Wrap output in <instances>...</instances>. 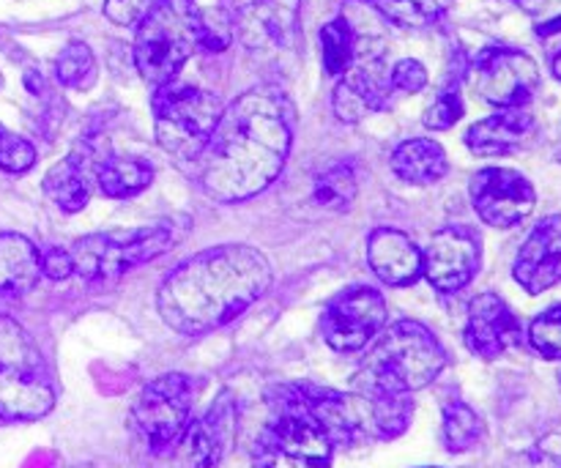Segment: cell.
Returning a JSON list of instances; mask_svg holds the SVG:
<instances>
[{"instance_id": "cell-8", "label": "cell", "mask_w": 561, "mask_h": 468, "mask_svg": "<svg viewBox=\"0 0 561 468\" xmlns=\"http://www.w3.org/2000/svg\"><path fill=\"white\" fill-rule=\"evenodd\" d=\"M173 225L91 233L75 241L71 261H75V272L88 283H113L142 263L157 261L173 247Z\"/></svg>"}, {"instance_id": "cell-35", "label": "cell", "mask_w": 561, "mask_h": 468, "mask_svg": "<svg viewBox=\"0 0 561 468\" xmlns=\"http://www.w3.org/2000/svg\"><path fill=\"white\" fill-rule=\"evenodd\" d=\"M389 82L394 91L403 93H420L427 85V69L414 58H403L392 66L389 71Z\"/></svg>"}, {"instance_id": "cell-34", "label": "cell", "mask_w": 561, "mask_h": 468, "mask_svg": "<svg viewBox=\"0 0 561 468\" xmlns=\"http://www.w3.org/2000/svg\"><path fill=\"white\" fill-rule=\"evenodd\" d=\"M33 162H36V148H33L25 137H16L9 132L3 148H0V170L16 175L31 170Z\"/></svg>"}, {"instance_id": "cell-45", "label": "cell", "mask_w": 561, "mask_h": 468, "mask_svg": "<svg viewBox=\"0 0 561 468\" xmlns=\"http://www.w3.org/2000/svg\"><path fill=\"white\" fill-rule=\"evenodd\" d=\"M367 3H373V0H367Z\"/></svg>"}, {"instance_id": "cell-27", "label": "cell", "mask_w": 561, "mask_h": 468, "mask_svg": "<svg viewBox=\"0 0 561 468\" xmlns=\"http://www.w3.org/2000/svg\"><path fill=\"white\" fill-rule=\"evenodd\" d=\"M312 201L327 212H348L356 201V175L348 164H332L312 186Z\"/></svg>"}, {"instance_id": "cell-38", "label": "cell", "mask_w": 561, "mask_h": 468, "mask_svg": "<svg viewBox=\"0 0 561 468\" xmlns=\"http://www.w3.org/2000/svg\"><path fill=\"white\" fill-rule=\"evenodd\" d=\"M38 261H42V274L49 279H66L75 274V261H71V250L64 247H47L44 252H38Z\"/></svg>"}, {"instance_id": "cell-42", "label": "cell", "mask_w": 561, "mask_h": 468, "mask_svg": "<svg viewBox=\"0 0 561 468\" xmlns=\"http://www.w3.org/2000/svg\"><path fill=\"white\" fill-rule=\"evenodd\" d=\"M557 157H559V162H561V142L557 146Z\"/></svg>"}, {"instance_id": "cell-9", "label": "cell", "mask_w": 561, "mask_h": 468, "mask_svg": "<svg viewBox=\"0 0 561 468\" xmlns=\"http://www.w3.org/2000/svg\"><path fill=\"white\" fill-rule=\"evenodd\" d=\"M195 387L184 373H164L142 387L131 406V422L151 453L162 455L179 447L192 422Z\"/></svg>"}, {"instance_id": "cell-25", "label": "cell", "mask_w": 561, "mask_h": 468, "mask_svg": "<svg viewBox=\"0 0 561 468\" xmlns=\"http://www.w3.org/2000/svg\"><path fill=\"white\" fill-rule=\"evenodd\" d=\"M99 181V190L113 201H126V197L140 195L153 181L151 164L131 157H107L93 168Z\"/></svg>"}, {"instance_id": "cell-39", "label": "cell", "mask_w": 561, "mask_h": 468, "mask_svg": "<svg viewBox=\"0 0 561 468\" xmlns=\"http://www.w3.org/2000/svg\"><path fill=\"white\" fill-rule=\"evenodd\" d=\"M518 9H524L526 14H546L548 9H551L553 3H559V0H513Z\"/></svg>"}, {"instance_id": "cell-14", "label": "cell", "mask_w": 561, "mask_h": 468, "mask_svg": "<svg viewBox=\"0 0 561 468\" xmlns=\"http://www.w3.org/2000/svg\"><path fill=\"white\" fill-rule=\"evenodd\" d=\"M482 263L480 236L466 225H449L433 233L422 252V274L442 294H458L477 277Z\"/></svg>"}, {"instance_id": "cell-44", "label": "cell", "mask_w": 561, "mask_h": 468, "mask_svg": "<svg viewBox=\"0 0 561 468\" xmlns=\"http://www.w3.org/2000/svg\"><path fill=\"white\" fill-rule=\"evenodd\" d=\"M0 85H3V80H0Z\"/></svg>"}, {"instance_id": "cell-28", "label": "cell", "mask_w": 561, "mask_h": 468, "mask_svg": "<svg viewBox=\"0 0 561 468\" xmlns=\"http://www.w3.org/2000/svg\"><path fill=\"white\" fill-rule=\"evenodd\" d=\"M482 433H485V425L471 406L460 403V400L444 406V447L449 453H466V449L477 447Z\"/></svg>"}, {"instance_id": "cell-33", "label": "cell", "mask_w": 561, "mask_h": 468, "mask_svg": "<svg viewBox=\"0 0 561 468\" xmlns=\"http://www.w3.org/2000/svg\"><path fill=\"white\" fill-rule=\"evenodd\" d=\"M507 468H561V436H548L526 453L515 455Z\"/></svg>"}, {"instance_id": "cell-12", "label": "cell", "mask_w": 561, "mask_h": 468, "mask_svg": "<svg viewBox=\"0 0 561 468\" xmlns=\"http://www.w3.org/2000/svg\"><path fill=\"white\" fill-rule=\"evenodd\" d=\"M228 11L233 33L255 53L288 49L299 36L301 0H228Z\"/></svg>"}, {"instance_id": "cell-21", "label": "cell", "mask_w": 561, "mask_h": 468, "mask_svg": "<svg viewBox=\"0 0 561 468\" xmlns=\"http://www.w3.org/2000/svg\"><path fill=\"white\" fill-rule=\"evenodd\" d=\"M535 118L524 107L499 110L491 118H482L466 132V146L477 157H504L529 140Z\"/></svg>"}, {"instance_id": "cell-11", "label": "cell", "mask_w": 561, "mask_h": 468, "mask_svg": "<svg viewBox=\"0 0 561 468\" xmlns=\"http://www.w3.org/2000/svg\"><path fill=\"white\" fill-rule=\"evenodd\" d=\"M471 85L482 102L499 110L526 107L540 88V69L520 49L491 47L471 66Z\"/></svg>"}, {"instance_id": "cell-15", "label": "cell", "mask_w": 561, "mask_h": 468, "mask_svg": "<svg viewBox=\"0 0 561 468\" xmlns=\"http://www.w3.org/2000/svg\"><path fill=\"white\" fill-rule=\"evenodd\" d=\"M343 80L334 88V115L345 124H356L365 118L367 113H378L389 104V93H392V82H389V71L383 66L381 55L362 49L356 44V58L348 66Z\"/></svg>"}, {"instance_id": "cell-23", "label": "cell", "mask_w": 561, "mask_h": 468, "mask_svg": "<svg viewBox=\"0 0 561 468\" xmlns=\"http://www.w3.org/2000/svg\"><path fill=\"white\" fill-rule=\"evenodd\" d=\"M447 151L436 140H427V137L400 142L392 153V173L400 181H405V184H436V181H442L447 175Z\"/></svg>"}, {"instance_id": "cell-41", "label": "cell", "mask_w": 561, "mask_h": 468, "mask_svg": "<svg viewBox=\"0 0 561 468\" xmlns=\"http://www.w3.org/2000/svg\"><path fill=\"white\" fill-rule=\"evenodd\" d=\"M5 137H9V129H3V126H0V148H3Z\"/></svg>"}, {"instance_id": "cell-2", "label": "cell", "mask_w": 561, "mask_h": 468, "mask_svg": "<svg viewBox=\"0 0 561 468\" xmlns=\"http://www.w3.org/2000/svg\"><path fill=\"white\" fill-rule=\"evenodd\" d=\"M272 285V263L250 244H222L197 252L164 277L157 310L173 332L197 338L250 310Z\"/></svg>"}, {"instance_id": "cell-3", "label": "cell", "mask_w": 561, "mask_h": 468, "mask_svg": "<svg viewBox=\"0 0 561 468\" xmlns=\"http://www.w3.org/2000/svg\"><path fill=\"white\" fill-rule=\"evenodd\" d=\"M447 367V351L420 321H398L378 338L356 370L351 389L411 395L425 389Z\"/></svg>"}, {"instance_id": "cell-30", "label": "cell", "mask_w": 561, "mask_h": 468, "mask_svg": "<svg viewBox=\"0 0 561 468\" xmlns=\"http://www.w3.org/2000/svg\"><path fill=\"white\" fill-rule=\"evenodd\" d=\"M453 3L455 0H373L370 5L400 27H427Z\"/></svg>"}, {"instance_id": "cell-17", "label": "cell", "mask_w": 561, "mask_h": 468, "mask_svg": "<svg viewBox=\"0 0 561 468\" xmlns=\"http://www.w3.org/2000/svg\"><path fill=\"white\" fill-rule=\"evenodd\" d=\"M513 274L515 283L531 296L561 283V214L546 217L531 230L515 258Z\"/></svg>"}, {"instance_id": "cell-32", "label": "cell", "mask_w": 561, "mask_h": 468, "mask_svg": "<svg viewBox=\"0 0 561 468\" xmlns=\"http://www.w3.org/2000/svg\"><path fill=\"white\" fill-rule=\"evenodd\" d=\"M463 118V99H460L458 91H442L436 99H433L431 107L425 110V126L433 132L453 129L458 121Z\"/></svg>"}, {"instance_id": "cell-4", "label": "cell", "mask_w": 561, "mask_h": 468, "mask_svg": "<svg viewBox=\"0 0 561 468\" xmlns=\"http://www.w3.org/2000/svg\"><path fill=\"white\" fill-rule=\"evenodd\" d=\"M201 38L203 11L192 0H153L148 14L137 22V71L151 85H168L201 49Z\"/></svg>"}, {"instance_id": "cell-6", "label": "cell", "mask_w": 561, "mask_h": 468, "mask_svg": "<svg viewBox=\"0 0 561 468\" xmlns=\"http://www.w3.org/2000/svg\"><path fill=\"white\" fill-rule=\"evenodd\" d=\"M334 444L301 403L296 387L279 389L277 411L252 453V468H332Z\"/></svg>"}, {"instance_id": "cell-13", "label": "cell", "mask_w": 561, "mask_h": 468, "mask_svg": "<svg viewBox=\"0 0 561 468\" xmlns=\"http://www.w3.org/2000/svg\"><path fill=\"white\" fill-rule=\"evenodd\" d=\"M471 203L480 219L493 228H515L531 217L537 192L524 173L513 168H485L471 179Z\"/></svg>"}, {"instance_id": "cell-36", "label": "cell", "mask_w": 561, "mask_h": 468, "mask_svg": "<svg viewBox=\"0 0 561 468\" xmlns=\"http://www.w3.org/2000/svg\"><path fill=\"white\" fill-rule=\"evenodd\" d=\"M233 36V25H230V16L225 14H203V49H214V53H222L230 44Z\"/></svg>"}, {"instance_id": "cell-26", "label": "cell", "mask_w": 561, "mask_h": 468, "mask_svg": "<svg viewBox=\"0 0 561 468\" xmlns=\"http://www.w3.org/2000/svg\"><path fill=\"white\" fill-rule=\"evenodd\" d=\"M356 33L345 16H337L329 25L321 27V58L327 75L340 77L348 71L356 58Z\"/></svg>"}, {"instance_id": "cell-37", "label": "cell", "mask_w": 561, "mask_h": 468, "mask_svg": "<svg viewBox=\"0 0 561 468\" xmlns=\"http://www.w3.org/2000/svg\"><path fill=\"white\" fill-rule=\"evenodd\" d=\"M151 5L153 0H104V14L115 25H137Z\"/></svg>"}, {"instance_id": "cell-16", "label": "cell", "mask_w": 561, "mask_h": 468, "mask_svg": "<svg viewBox=\"0 0 561 468\" xmlns=\"http://www.w3.org/2000/svg\"><path fill=\"white\" fill-rule=\"evenodd\" d=\"M463 340L480 359H499L504 351L520 343V321L502 296L480 294L469 305Z\"/></svg>"}, {"instance_id": "cell-29", "label": "cell", "mask_w": 561, "mask_h": 468, "mask_svg": "<svg viewBox=\"0 0 561 468\" xmlns=\"http://www.w3.org/2000/svg\"><path fill=\"white\" fill-rule=\"evenodd\" d=\"M55 75H58L60 85L71 88V91H88L96 82V58H93L91 47L82 42L66 44L55 60Z\"/></svg>"}, {"instance_id": "cell-24", "label": "cell", "mask_w": 561, "mask_h": 468, "mask_svg": "<svg viewBox=\"0 0 561 468\" xmlns=\"http://www.w3.org/2000/svg\"><path fill=\"white\" fill-rule=\"evenodd\" d=\"M44 192L49 201L66 214H77L91 201V181H88L85 162L77 153L55 162L44 175Z\"/></svg>"}, {"instance_id": "cell-5", "label": "cell", "mask_w": 561, "mask_h": 468, "mask_svg": "<svg viewBox=\"0 0 561 468\" xmlns=\"http://www.w3.org/2000/svg\"><path fill=\"white\" fill-rule=\"evenodd\" d=\"M49 367L31 334L0 312V420L31 422L53 411Z\"/></svg>"}, {"instance_id": "cell-31", "label": "cell", "mask_w": 561, "mask_h": 468, "mask_svg": "<svg viewBox=\"0 0 561 468\" xmlns=\"http://www.w3.org/2000/svg\"><path fill=\"white\" fill-rule=\"evenodd\" d=\"M529 345L542 359L561 362V305L551 307L531 321Z\"/></svg>"}, {"instance_id": "cell-43", "label": "cell", "mask_w": 561, "mask_h": 468, "mask_svg": "<svg viewBox=\"0 0 561 468\" xmlns=\"http://www.w3.org/2000/svg\"><path fill=\"white\" fill-rule=\"evenodd\" d=\"M75 468H93V466H88V464H85V466H75Z\"/></svg>"}, {"instance_id": "cell-19", "label": "cell", "mask_w": 561, "mask_h": 468, "mask_svg": "<svg viewBox=\"0 0 561 468\" xmlns=\"http://www.w3.org/2000/svg\"><path fill=\"white\" fill-rule=\"evenodd\" d=\"M351 409H354L356 427L362 438L392 442L403 436L414 416L411 395L378 392V389H351Z\"/></svg>"}, {"instance_id": "cell-20", "label": "cell", "mask_w": 561, "mask_h": 468, "mask_svg": "<svg viewBox=\"0 0 561 468\" xmlns=\"http://www.w3.org/2000/svg\"><path fill=\"white\" fill-rule=\"evenodd\" d=\"M367 263L383 285L405 288L422 277V250L409 233L376 228L367 236Z\"/></svg>"}, {"instance_id": "cell-1", "label": "cell", "mask_w": 561, "mask_h": 468, "mask_svg": "<svg viewBox=\"0 0 561 468\" xmlns=\"http://www.w3.org/2000/svg\"><path fill=\"white\" fill-rule=\"evenodd\" d=\"M296 110L277 88H252L222 110L201 153V186L211 201L241 203L261 195L288 162Z\"/></svg>"}, {"instance_id": "cell-40", "label": "cell", "mask_w": 561, "mask_h": 468, "mask_svg": "<svg viewBox=\"0 0 561 468\" xmlns=\"http://www.w3.org/2000/svg\"><path fill=\"white\" fill-rule=\"evenodd\" d=\"M551 69H553V75H557V80H561V53L551 60Z\"/></svg>"}, {"instance_id": "cell-7", "label": "cell", "mask_w": 561, "mask_h": 468, "mask_svg": "<svg viewBox=\"0 0 561 468\" xmlns=\"http://www.w3.org/2000/svg\"><path fill=\"white\" fill-rule=\"evenodd\" d=\"M222 102L211 91L179 85L175 80L159 85L153 96L157 142L175 162H197L222 118Z\"/></svg>"}, {"instance_id": "cell-10", "label": "cell", "mask_w": 561, "mask_h": 468, "mask_svg": "<svg viewBox=\"0 0 561 468\" xmlns=\"http://www.w3.org/2000/svg\"><path fill=\"white\" fill-rule=\"evenodd\" d=\"M387 301L378 290L348 288L334 296L321 316V334L337 354H356L367 349L387 327Z\"/></svg>"}, {"instance_id": "cell-18", "label": "cell", "mask_w": 561, "mask_h": 468, "mask_svg": "<svg viewBox=\"0 0 561 468\" xmlns=\"http://www.w3.org/2000/svg\"><path fill=\"white\" fill-rule=\"evenodd\" d=\"M236 436V406L228 392L219 395L214 400L206 416L197 422H190L184 438H181V449H184V460L190 468H217L228 455L230 444Z\"/></svg>"}, {"instance_id": "cell-22", "label": "cell", "mask_w": 561, "mask_h": 468, "mask_svg": "<svg viewBox=\"0 0 561 468\" xmlns=\"http://www.w3.org/2000/svg\"><path fill=\"white\" fill-rule=\"evenodd\" d=\"M42 261L33 241L20 233H0V296H22L36 288Z\"/></svg>"}]
</instances>
